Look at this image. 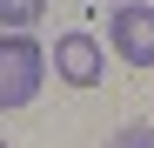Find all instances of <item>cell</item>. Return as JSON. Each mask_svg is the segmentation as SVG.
Returning a JSON list of instances; mask_svg holds the SVG:
<instances>
[{
  "mask_svg": "<svg viewBox=\"0 0 154 148\" xmlns=\"http://www.w3.org/2000/svg\"><path fill=\"white\" fill-rule=\"evenodd\" d=\"M47 81V54L34 34H0V108H27Z\"/></svg>",
  "mask_w": 154,
  "mask_h": 148,
  "instance_id": "obj_1",
  "label": "cell"
},
{
  "mask_svg": "<svg viewBox=\"0 0 154 148\" xmlns=\"http://www.w3.org/2000/svg\"><path fill=\"white\" fill-rule=\"evenodd\" d=\"M107 40H114V54L127 61V67H154V7H121L114 20H107Z\"/></svg>",
  "mask_w": 154,
  "mask_h": 148,
  "instance_id": "obj_2",
  "label": "cell"
},
{
  "mask_svg": "<svg viewBox=\"0 0 154 148\" xmlns=\"http://www.w3.org/2000/svg\"><path fill=\"white\" fill-rule=\"evenodd\" d=\"M54 74H60L67 88H94L100 74H107L100 40H94V34H60V40H54Z\"/></svg>",
  "mask_w": 154,
  "mask_h": 148,
  "instance_id": "obj_3",
  "label": "cell"
},
{
  "mask_svg": "<svg viewBox=\"0 0 154 148\" xmlns=\"http://www.w3.org/2000/svg\"><path fill=\"white\" fill-rule=\"evenodd\" d=\"M40 14H47V0H0V20H7L14 34H27Z\"/></svg>",
  "mask_w": 154,
  "mask_h": 148,
  "instance_id": "obj_4",
  "label": "cell"
},
{
  "mask_svg": "<svg viewBox=\"0 0 154 148\" xmlns=\"http://www.w3.org/2000/svg\"><path fill=\"white\" fill-rule=\"evenodd\" d=\"M107 148H154V121H127V128H121Z\"/></svg>",
  "mask_w": 154,
  "mask_h": 148,
  "instance_id": "obj_5",
  "label": "cell"
}]
</instances>
